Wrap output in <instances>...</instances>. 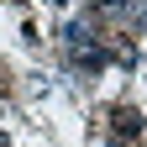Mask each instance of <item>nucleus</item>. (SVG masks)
<instances>
[{
	"instance_id": "obj_2",
	"label": "nucleus",
	"mask_w": 147,
	"mask_h": 147,
	"mask_svg": "<svg viewBox=\"0 0 147 147\" xmlns=\"http://www.w3.org/2000/svg\"><path fill=\"white\" fill-rule=\"evenodd\" d=\"M116 131H121L126 142H131V137L142 131V116H137V110H131V105H121V110H116Z\"/></svg>"
},
{
	"instance_id": "obj_1",
	"label": "nucleus",
	"mask_w": 147,
	"mask_h": 147,
	"mask_svg": "<svg viewBox=\"0 0 147 147\" xmlns=\"http://www.w3.org/2000/svg\"><path fill=\"white\" fill-rule=\"evenodd\" d=\"M68 58L79 63V68H89V74L105 68V53H100V42H95L84 26H74V32H68Z\"/></svg>"
}]
</instances>
